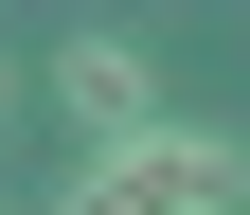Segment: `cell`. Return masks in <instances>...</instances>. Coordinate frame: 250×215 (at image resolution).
Masks as SVG:
<instances>
[{"instance_id":"cell-1","label":"cell","mask_w":250,"mask_h":215,"mask_svg":"<svg viewBox=\"0 0 250 215\" xmlns=\"http://www.w3.org/2000/svg\"><path fill=\"white\" fill-rule=\"evenodd\" d=\"M232 197H250V162L214 126H143V143H89V179L54 215H232Z\"/></svg>"},{"instance_id":"cell-2","label":"cell","mask_w":250,"mask_h":215,"mask_svg":"<svg viewBox=\"0 0 250 215\" xmlns=\"http://www.w3.org/2000/svg\"><path fill=\"white\" fill-rule=\"evenodd\" d=\"M54 90H72L89 143H143V126H161V90H143V54H125V36H72V54H54Z\"/></svg>"}]
</instances>
